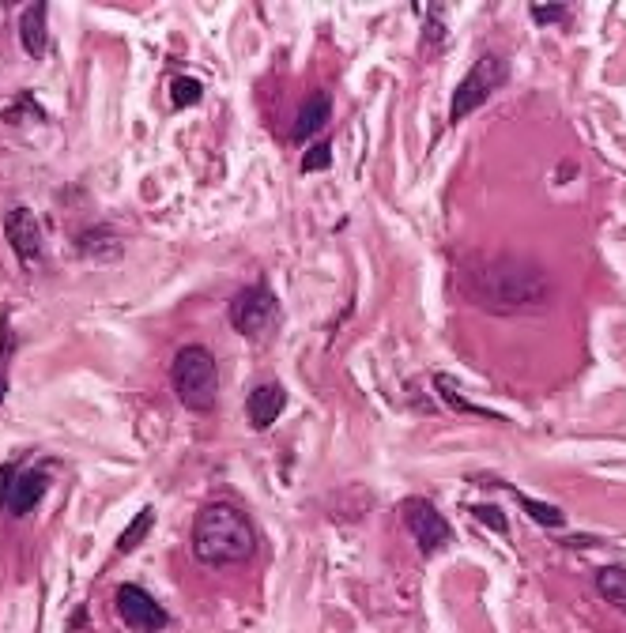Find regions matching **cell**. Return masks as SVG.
I'll return each instance as SVG.
<instances>
[{
	"label": "cell",
	"mask_w": 626,
	"mask_h": 633,
	"mask_svg": "<svg viewBox=\"0 0 626 633\" xmlns=\"http://www.w3.org/2000/svg\"><path fill=\"white\" fill-rule=\"evenodd\" d=\"M151 509H144L140 517H136V524H129L125 528V536H121V543H117V554H129V551H136L140 543H144V536H148V528H151Z\"/></svg>",
	"instance_id": "cell-17"
},
{
	"label": "cell",
	"mask_w": 626,
	"mask_h": 633,
	"mask_svg": "<svg viewBox=\"0 0 626 633\" xmlns=\"http://www.w3.org/2000/svg\"><path fill=\"white\" fill-rule=\"evenodd\" d=\"M400 517H404V528L412 532V539L419 543V554H423V558L449 547L453 528H449V520L438 513L434 502H427V498H404V502H400Z\"/></svg>",
	"instance_id": "cell-6"
},
{
	"label": "cell",
	"mask_w": 626,
	"mask_h": 633,
	"mask_svg": "<svg viewBox=\"0 0 626 633\" xmlns=\"http://www.w3.org/2000/svg\"><path fill=\"white\" fill-rule=\"evenodd\" d=\"M329 151H332L329 144H313L310 151L302 155V170H306V174H313V170H329V163H332Z\"/></svg>",
	"instance_id": "cell-19"
},
{
	"label": "cell",
	"mask_w": 626,
	"mask_h": 633,
	"mask_svg": "<svg viewBox=\"0 0 626 633\" xmlns=\"http://www.w3.org/2000/svg\"><path fill=\"white\" fill-rule=\"evenodd\" d=\"M332 121V98L329 95H313L302 102V110H298L295 117V129H291V140H298V144H306V140H313L317 132L325 129Z\"/></svg>",
	"instance_id": "cell-10"
},
{
	"label": "cell",
	"mask_w": 626,
	"mask_h": 633,
	"mask_svg": "<svg viewBox=\"0 0 626 633\" xmlns=\"http://www.w3.org/2000/svg\"><path fill=\"white\" fill-rule=\"evenodd\" d=\"M50 487V479H46V471H19L16 483H12V513L16 517H27L34 505L42 502V494Z\"/></svg>",
	"instance_id": "cell-11"
},
{
	"label": "cell",
	"mask_w": 626,
	"mask_h": 633,
	"mask_svg": "<svg viewBox=\"0 0 626 633\" xmlns=\"http://www.w3.org/2000/svg\"><path fill=\"white\" fill-rule=\"evenodd\" d=\"M517 494V502L525 505V513L536 524H544V528H562V509H555V505H547V502H536V498H528V494H521V490H513Z\"/></svg>",
	"instance_id": "cell-15"
},
{
	"label": "cell",
	"mask_w": 626,
	"mask_h": 633,
	"mask_svg": "<svg viewBox=\"0 0 626 633\" xmlns=\"http://www.w3.org/2000/svg\"><path fill=\"white\" fill-rule=\"evenodd\" d=\"M280 298L272 294L268 283H253L246 291L234 294L231 302V325L234 332H242L246 340L253 343H268L276 332H280Z\"/></svg>",
	"instance_id": "cell-4"
},
{
	"label": "cell",
	"mask_w": 626,
	"mask_h": 633,
	"mask_svg": "<svg viewBox=\"0 0 626 633\" xmlns=\"http://www.w3.org/2000/svg\"><path fill=\"white\" fill-rule=\"evenodd\" d=\"M596 592L626 615V566H608L596 573Z\"/></svg>",
	"instance_id": "cell-13"
},
{
	"label": "cell",
	"mask_w": 626,
	"mask_h": 633,
	"mask_svg": "<svg viewBox=\"0 0 626 633\" xmlns=\"http://www.w3.org/2000/svg\"><path fill=\"white\" fill-rule=\"evenodd\" d=\"M468 513H472L476 520H483L487 528H495L498 536H506V532H510V520H506V513H502L498 505H472Z\"/></svg>",
	"instance_id": "cell-18"
},
{
	"label": "cell",
	"mask_w": 626,
	"mask_h": 633,
	"mask_svg": "<svg viewBox=\"0 0 626 633\" xmlns=\"http://www.w3.org/2000/svg\"><path fill=\"white\" fill-rule=\"evenodd\" d=\"M287 407V392L280 389V385H257V389L249 392L246 400V415H249V426L257 430V434H264V430H272V422L280 419V411Z\"/></svg>",
	"instance_id": "cell-9"
},
{
	"label": "cell",
	"mask_w": 626,
	"mask_h": 633,
	"mask_svg": "<svg viewBox=\"0 0 626 633\" xmlns=\"http://www.w3.org/2000/svg\"><path fill=\"white\" fill-rule=\"evenodd\" d=\"M434 385L442 389V400H445V404H449V407H457V411H468V415H483V419H495V422H502V419H498V415H491V411H483V407H476V404H472V400H464L461 389H457V381H453V377H449V374H438V377H434Z\"/></svg>",
	"instance_id": "cell-14"
},
{
	"label": "cell",
	"mask_w": 626,
	"mask_h": 633,
	"mask_svg": "<svg viewBox=\"0 0 626 633\" xmlns=\"http://www.w3.org/2000/svg\"><path fill=\"white\" fill-rule=\"evenodd\" d=\"M200 98H204V87H200L193 76H178V80L170 83V102H174L178 110H185V106H197Z\"/></svg>",
	"instance_id": "cell-16"
},
{
	"label": "cell",
	"mask_w": 626,
	"mask_h": 633,
	"mask_svg": "<svg viewBox=\"0 0 626 633\" xmlns=\"http://www.w3.org/2000/svg\"><path fill=\"white\" fill-rule=\"evenodd\" d=\"M170 385L178 392L189 411L197 415H208L219 400V366H215V355L200 343H189L174 355V366H170Z\"/></svg>",
	"instance_id": "cell-3"
},
{
	"label": "cell",
	"mask_w": 626,
	"mask_h": 633,
	"mask_svg": "<svg viewBox=\"0 0 626 633\" xmlns=\"http://www.w3.org/2000/svg\"><path fill=\"white\" fill-rule=\"evenodd\" d=\"M464 291L476 306L491 313H525V309L547 306L555 287L544 268L517 257H495L479 260L464 272Z\"/></svg>",
	"instance_id": "cell-1"
},
{
	"label": "cell",
	"mask_w": 626,
	"mask_h": 633,
	"mask_svg": "<svg viewBox=\"0 0 626 633\" xmlns=\"http://www.w3.org/2000/svg\"><path fill=\"white\" fill-rule=\"evenodd\" d=\"M570 16V12H566V8H562V4H551V8H544V4H536V8H532V19H536V23H562V19Z\"/></svg>",
	"instance_id": "cell-20"
},
{
	"label": "cell",
	"mask_w": 626,
	"mask_h": 633,
	"mask_svg": "<svg viewBox=\"0 0 626 633\" xmlns=\"http://www.w3.org/2000/svg\"><path fill=\"white\" fill-rule=\"evenodd\" d=\"M16 475H19V471L12 468V464H4V468H0V505L8 502V487L16 483Z\"/></svg>",
	"instance_id": "cell-21"
},
{
	"label": "cell",
	"mask_w": 626,
	"mask_h": 633,
	"mask_svg": "<svg viewBox=\"0 0 626 633\" xmlns=\"http://www.w3.org/2000/svg\"><path fill=\"white\" fill-rule=\"evenodd\" d=\"M4 392H8V381H4V370H0V400H4Z\"/></svg>",
	"instance_id": "cell-22"
},
{
	"label": "cell",
	"mask_w": 626,
	"mask_h": 633,
	"mask_svg": "<svg viewBox=\"0 0 626 633\" xmlns=\"http://www.w3.org/2000/svg\"><path fill=\"white\" fill-rule=\"evenodd\" d=\"M4 234H8V242H12V249H16V257L23 264H34V260L42 257V223H38V215L31 208L8 211Z\"/></svg>",
	"instance_id": "cell-8"
},
{
	"label": "cell",
	"mask_w": 626,
	"mask_h": 633,
	"mask_svg": "<svg viewBox=\"0 0 626 633\" xmlns=\"http://www.w3.org/2000/svg\"><path fill=\"white\" fill-rule=\"evenodd\" d=\"M193 554L204 566H238L257 554L253 520L231 502H208L193 520Z\"/></svg>",
	"instance_id": "cell-2"
},
{
	"label": "cell",
	"mask_w": 626,
	"mask_h": 633,
	"mask_svg": "<svg viewBox=\"0 0 626 633\" xmlns=\"http://www.w3.org/2000/svg\"><path fill=\"white\" fill-rule=\"evenodd\" d=\"M506 80H510V61L498 57V53H483L476 65L468 68V76L461 80V87L453 91L449 117H453V121H464L468 114H476L479 106L495 95Z\"/></svg>",
	"instance_id": "cell-5"
},
{
	"label": "cell",
	"mask_w": 626,
	"mask_h": 633,
	"mask_svg": "<svg viewBox=\"0 0 626 633\" xmlns=\"http://www.w3.org/2000/svg\"><path fill=\"white\" fill-rule=\"evenodd\" d=\"M114 600H117V615H121V622L132 626V630L159 633V630H166V622H170V615L163 611V603H155V596L144 592L140 585H121Z\"/></svg>",
	"instance_id": "cell-7"
},
{
	"label": "cell",
	"mask_w": 626,
	"mask_h": 633,
	"mask_svg": "<svg viewBox=\"0 0 626 633\" xmlns=\"http://www.w3.org/2000/svg\"><path fill=\"white\" fill-rule=\"evenodd\" d=\"M46 4H27L19 12V42L27 49V57H42L46 53Z\"/></svg>",
	"instance_id": "cell-12"
}]
</instances>
